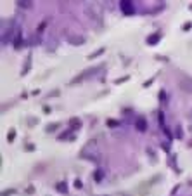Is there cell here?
Wrapping results in <instances>:
<instances>
[{
    "mask_svg": "<svg viewBox=\"0 0 192 196\" xmlns=\"http://www.w3.org/2000/svg\"><path fill=\"white\" fill-rule=\"evenodd\" d=\"M85 12H87V16L94 21L99 28L102 26V14H100V11H99V7H97V5H92V4H90V5H87V7H85Z\"/></svg>",
    "mask_w": 192,
    "mask_h": 196,
    "instance_id": "cell-1",
    "label": "cell"
},
{
    "mask_svg": "<svg viewBox=\"0 0 192 196\" xmlns=\"http://www.w3.org/2000/svg\"><path fill=\"white\" fill-rule=\"evenodd\" d=\"M68 42L71 45H83L85 43V37H81V35H68Z\"/></svg>",
    "mask_w": 192,
    "mask_h": 196,
    "instance_id": "cell-2",
    "label": "cell"
},
{
    "mask_svg": "<svg viewBox=\"0 0 192 196\" xmlns=\"http://www.w3.org/2000/svg\"><path fill=\"white\" fill-rule=\"evenodd\" d=\"M135 127H137V130H140V132H144V130L147 129V121H145L144 118H138V120L135 121Z\"/></svg>",
    "mask_w": 192,
    "mask_h": 196,
    "instance_id": "cell-3",
    "label": "cell"
},
{
    "mask_svg": "<svg viewBox=\"0 0 192 196\" xmlns=\"http://www.w3.org/2000/svg\"><path fill=\"white\" fill-rule=\"evenodd\" d=\"M128 4H130V2H121V4H119V5H121V9H123V11H125L126 14H130V12H133V7H130Z\"/></svg>",
    "mask_w": 192,
    "mask_h": 196,
    "instance_id": "cell-4",
    "label": "cell"
},
{
    "mask_svg": "<svg viewBox=\"0 0 192 196\" xmlns=\"http://www.w3.org/2000/svg\"><path fill=\"white\" fill-rule=\"evenodd\" d=\"M159 38H161V35H159V33H154V35H151V37L147 38V43H149V45H154Z\"/></svg>",
    "mask_w": 192,
    "mask_h": 196,
    "instance_id": "cell-5",
    "label": "cell"
},
{
    "mask_svg": "<svg viewBox=\"0 0 192 196\" xmlns=\"http://www.w3.org/2000/svg\"><path fill=\"white\" fill-rule=\"evenodd\" d=\"M21 7H24V9H28V7H31V2H28V0H23V2H18Z\"/></svg>",
    "mask_w": 192,
    "mask_h": 196,
    "instance_id": "cell-6",
    "label": "cell"
},
{
    "mask_svg": "<svg viewBox=\"0 0 192 196\" xmlns=\"http://www.w3.org/2000/svg\"><path fill=\"white\" fill-rule=\"evenodd\" d=\"M59 123H52V125H47V132H54L56 129H57Z\"/></svg>",
    "mask_w": 192,
    "mask_h": 196,
    "instance_id": "cell-7",
    "label": "cell"
},
{
    "mask_svg": "<svg viewBox=\"0 0 192 196\" xmlns=\"http://www.w3.org/2000/svg\"><path fill=\"white\" fill-rule=\"evenodd\" d=\"M80 125H81V121H80V120H76V118H73V120H71V127H80Z\"/></svg>",
    "mask_w": 192,
    "mask_h": 196,
    "instance_id": "cell-8",
    "label": "cell"
},
{
    "mask_svg": "<svg viewBox=\"0 0 192 196\" xmlns=\"http://www.w3.org/2000/svg\"><path fill=\"white\" fill-rule=\"evenodd\" d=\"M57 189H59V191H62V193L66 191V186H64V182H61V184H59V186H57Z\"/></svg>",
    "mask_w": 192,
    "mask_h": 196,
    "instance_id": "cell-9",
    "label": "cell"
},
{
    "mask_svg": "<svg viewBox=\"0 0 192 196\" xmlns=\"http://www.w3.org/2000/svg\"><path fill=\"white\" fill-rule=\"evenodd\" d=\"M189 118H191V120H192V111H191V116H189Z\"/></svg>",
    "mask_w": 192,
    "mask_h": 196,
    "instance_id": "cell-10",
    "label": "cell"
}]
</instances>
